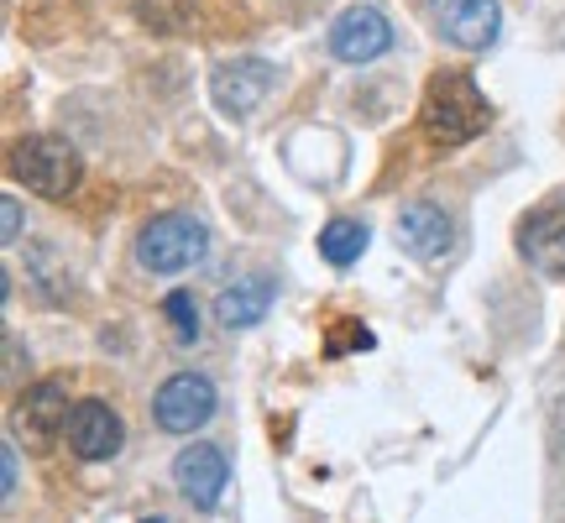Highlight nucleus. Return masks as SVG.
Listing matches in <instances>:
<instances>
[{"mask_svg": "<svg viewBox=\"0 0 565 523\" xmlns=\"http://www.w3.org/2000/svg\"><path fill=\"white\" fill-rule=\"evenodd\" d=\"M419 126H424V137L435 141V147H461V141L482 137L487 126H492V105H487V95L477 89L471 74L445 68V74H435L429 89H424Z\"/></svg>", "mask_w": 565, "mask_h": 523, "instance_id": "obj_1", "label": "nucleus"}, {"mask_svg": "<svg viewBox=\"0 0 565 523\" xmlns=\"http://www.w3.org/2000/svg\"><path fill=\"white\" fill-rule=\"evenodd\" d=\"M11 173L42 200H63V194H74L84 162L63 137H21L11 147Z\"/></svg>", "mask_w": 565, "mask_h": 523, "instance_id": "obj_2", "label": "nucleus"}, {"mask_svg": "<svg viewBox=\"0 0 565 523\" xmlns=\"http://www.w3.org/2000/svg\"><path fill=\"white\" fill-rule=\"evenodd\" d=\"M204 252H210V231L194 215H158L137 236V262L147 273H189L194 262H204Z\"/></svg>", "mask_w": 565, "mask_h": 523, "instance_id": "obj_3", "label": "nucleus"}, {"mask_svg": "<svg viewBox=\"0 0 565 523\" xmlns=\"http://www.w3.org/2000/svg\"><path fill=\"white\" fill-rule=\"evenodd\" d=\"M152 419L168 429V435H194L215 419V383L200 377V372H179L158 387L152 398Z\"/></svg>", "mask_w": 565, "mask_h": 523, "instance_id": "obj_4", "label": "nucleus"}, {"mask_svg": "<svg viewBox=\"0 0 565 523\" xmlns=\"http://www.w3.org/2000/svg\"><path fill=\"white\" fill-rule=\"evenodd\" d=\"M387 47H393V26H387V17L377 6H351L330 26V53L341 63H372L383 58Z\"/></svg>", "mask_w": 565, "mask_h": 523, "instance_id": "obj_5", "label": "nucleus"}, {"mask_svg": "<svg viewBox=\"0 0 565 523\" xmlns=\"http://www.w3.org/2000/svg\"><path fill=\"white\" fill-rule=\"evenodd\" d=\"M435 26H440L456 47L482 53V47L498 42L503 11H498V0H435Z\"/></svg>", "mask_w": 565, "mask_h": 523, "instance_id": "obj_6", "label": "nucleus"}, {"mask_svg": "<svg viewBox=\"0 0 565 523\" xmlns=\"http://www.w3.org/2000/svg\"><path fill=\"white\" fill-rule=\"evenodd\" d=\"M173 482L194 508H215L225 482H231V461H225L221 445H189L173 461Z\"/></svg>", "mask_w": 565, "mask_h": 523, "instance_id": "obj_7", "label": "nucleus"}, {"mask_svg": "<svg viewBox=\"0 0 565 523\" xmlns=\"http://www.w3.org/2000/svg\"><path fill=\"white\" fill-rule=\"evenodd\" d=\"M267 89H273V63H263V58L221 63L215 79H210V95H215V105H221L225 116H252L267 100Z\"/></svg>", "mask_w": 565, "mask_h": 523, "instance_id": "obj_8", "label": "nucleus"}, {"mask_svg": "<svg viewBox=\"0 0 565 523\" xmlns=\"http://www.w3.org/2000/svg\"><path fill=\"white\" fill-rule=\"evenodd\" d=\"M450 242H456V225H450V215L435 200H408L398 210V246L408 257L435 262L450 252Z\"/></svg>", "mask_w": 565, "mask_h": 523, "instance_id": "obj_9", "label": "nucleus"}, {"mask_svg": "<svg viewBox=\"0 0 565 523\" xmlns=\"http://www.w3.org/2000/svg\"><path fill=\"white\" fill-rule=\"evenodd\" d=\"M68 445H74V456L84 461H110L116 450H121V419H116V408L100 398H84L74 403V414H68Z\"/></svg>", "mask_w": 565, "mask_h": 523, "instance_id": "obj_10", "label": "nucleus"}, {"mask_svg": "<svg viewBox=\"0 0 565 523\" xmlns=\"http://www.w3.org/2000/svg\"><path fill=\"white\" fill-rule=\"evenodd\" d=\"M519 252L534 273L565 278V204H545L519 225Z\"/></svg>", "mask_w": 565, "mask_h": 523, "instance_id": "obj_11", "label": "nucleus"}, {"mask_svg": "<svg viewBox=\"0 0 565 523\" xmlns=\"http://www.w3.org/2000/svg\"><path fill=\"white\" fill-rule=\"evenodd\" d=\"M267 309H273V282L267 278H242L215 299V320H221L225 330H252V324L267 320Z\"/></svg>", "mask_w": 565, "mask_h": 523, "instance_id": "obj_12", "label": "nucleus"}, {"mask_svg": "<svg viewBox=\"0 0 565 523\" xmlns=\"http://www.w3.org/2000/svg\"><path fill=\"white\" fill-rule=\"evenodd\" d=\"M21 419H26V429H32L38 440L68 429V398H63V387L58 383L26 387V393H21Z\"/></svg>", "mask_w": 565, "mask_h": 523, "instance_id": "obj_13", "label": "nucleus"}, {"mask_svg": "<svg viewBox=\"0 0 565 523\" xmlns=\"http://www.w3.org/2000/svg\"><path fill=\"white\" fill-rule=\"evenodd\" d=\"M366 252V225L362 221H330L320 231V257L330 267H351Z\"/></svg>", "mask_w": 565, "mask_h": 523, "instance_id": "obj_14", "label": "nucleus"}, {"mask_svg": "<svg viewBox=\"0 0 565 523\" xmlns=\"http://www.w3.org/2000/svg\"><path fill=\"white\" fill-rule=\"evenodd\" d=\"M137 17L152 26V32H183L194 6L189 0H137Z\"/></svg>", "mask_w": 565, "mask_h": 523, "instance_id": "obj_15", "label": "nucleus"}, {"mask_svg": "<svg viewBox=\"0 0 565 523\" xmlns=\"http://www.w3.org/2000/svg\"><path fill=\"white\" fill-rule=\"evenodd\" d=\"M162 314L173 320V335H179V341H194V335H200V309H194L189 293H168V299H162Z\"/></svg>", "mask_w": 565, "mask_h": 523, "instance_id": "obj_16", "label": "nucleus"}, {"mask_svg": "<svg viewBox=\"0 0 565 523\" xmlns=\"http://www.w3.org/2000/svg\"><path fill=\"white\" fill-rule=\"evenodd\" d=\"M345 345H372V335H366L362 324L351 320V330H335V335H330V345H324V351H330V356H341Z\"/></svg>", "mask_w": 565, "mask_h": 523, "instance_id": "obj_17", "label": "nucleus"}, {"mask_svg": "<svg viewBox=\"0 0 565 523\" xmlns=\"http://www.w3.org/2000/svg\"><path fill=\"white\" fill-rule=\"evenodd\" d=\"M0 221H6V242H21V204L0 200Z\"/></svg>", "mask_w": 565, "mask_h": 523, "instance_id": "obj_18", "label": "nucleus"}, {"mask_svg": "<svg viewBox=\"0 0 565 523\" xmlns=\"http://www.w3.org/2000/svg\"><path fill=\"white\" fill-rule=\"evenodd\" d=\"M550 440H555V450H565V398L555 403V424H550Z\"/></svg>", "mask_w": 565, "mask_h": 523, "instance_id": "obj_19", "label": "nucleus"}, {"mask_svg": "<svg viewBox=\"0 0 565 523\" xmlns=\"http://www.w3.org/2000/svg\"><path fill=\"white\" fill-rule=\"evenodd\" d=\"M17 492V445H6V498Z\"/></svg>", "mask_w": 565, "mask_h": 523, "instance_id": "obj_20", "label": "nucleus"}, {"mask_svg": "<svg viewBox=\"0 0 565 523\" xmlns=\"http://www.w3.org/2000/svg\"><path fill=\"white\" fill-rule=\"evenodd\" d=\"M147 523H162V519H147Z\"/></svg>", "mask_w": 565, "mask_h": 523, "instance_id": "obj_21", "label": "nucleus"}]
</instances>
